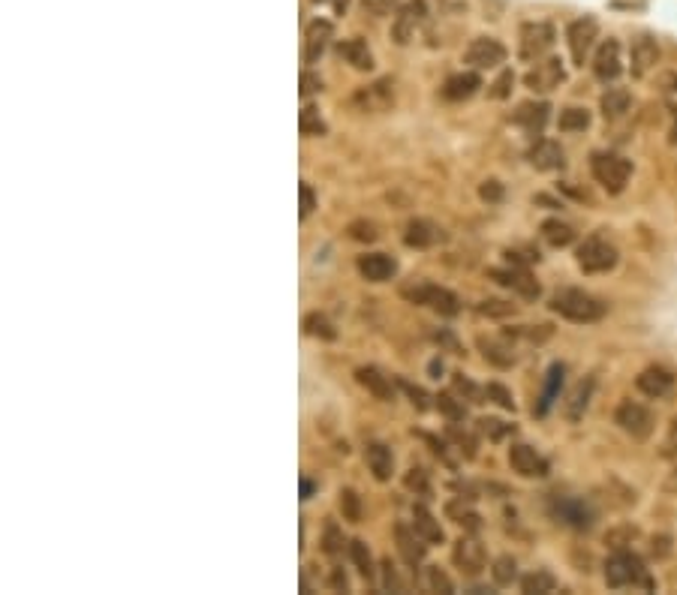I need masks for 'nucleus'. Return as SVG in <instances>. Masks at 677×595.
Segmentation results:
<instances>
[{
	"mask_svg": "<svg viewBox=\"0 0 677 595\" xmlns=\"http://www.w3.org/2000/svg\"><path fill=\"white\" fill-rule=\"evenodd\" d=\"M548 307L554 313H560L563 319L578 322V325L599 322L605 316V310H608L599 298H593V295H587L581 289H560V292H554V298H551Z\"/></svg>",
	"mask_w": 677,
	"mask_h": 595,
	"instance_id": "nucleus-1",
	"label": "nucleus"
},
{
	"mask_svg": "<svg viewBox=\"0 0 677 595\" xmlns=\"http://www.w3.org/2000/svg\"><path fill=\"white\" fill-rule=\"evenodd\" d=\"M605 583L611 589H623V586L653 589V580L647 577L644 562L635 553H629V550H617L614 556H608V562H605Z\"/></svg>",
	"mask_w": 677,
	"mask_h": 595,
	"instance_id": "nucleus-2",
	"label": "nucleus"
},
{
	"mask_svg": "<svg viewBox=\"0 0 677 595\" xmlns=\"http://www.w3.org/2000/svg\"><path fill=\"white\" fill-rule=\"evenodd\" d=\"M401 295L413 304H425V307L437 310L440 316H458L461 313L458 295L443 289V286H434V283H410V286L401 289Z\"/></svg>",
	"mask_w": 677,
	"mask_h": 595,
	"instance_id": "nucleus-3",
	"label": "nucleus"
},
{
	"mask_svg": "<svg viewBox=\"0 0 677 595\" xmlns=\"http://www.w3.org/2000/svg\"><path fill=\"white\" fill-rule=\"evenodd\" d=\"M590 169H593L596 184H602L611 196L623 193L629 184V175H632V163L617 154H593Z\"/></svg>",
	"mask_w": 677,
	"mask_h": 595,
	"instance_id": "nucleus-4",
	"label": "nucleus"
},
{
	"mask_svg": "<svg viewBox=\"0 0 677 595\" xmlns=\"http://www.w3.org/2000/svg\"><path fill=\"white\" fill-rule=\"evenodd\" d=\"M578 265L584 274H605L617 265V247L605 238H587L578 247Z\"/></svg>",
	"mask_w": 677,
	"mask_h": 595,
	"instance_id": "nucleus-5",
	"label": "nucleus"
},
{
	"mask_svg": "<svg viewBox=\"0 0 677 595\" xmlns=\"http://www.w3.org/2000/svg\"><path fill=\"white\" fill-rule=\"evenodd\" d=\"M518 55L521 61H539L557 40L554 28L548 22H527L521 25V37H518Z\"/></svg>",
	"mask_w": 677,
	"mask_h": 595,
	"instance_id": "nucleus-6",
	"label": "nucleus"
},
{
	"mask_svg": "<svg viewBox=\"0 0 677 595\" xmlns=\"http://www.w3.org/2000/svg\"><path fill=\"white\" fill-rule=\"evenodd\" d=\"M614 421H617V427H620L623 433H629L632 439H647V436L653 433V427H656L653 412H650L647 406L635 403V400H623V403L617 406V412H614Z\"/></svg>",
	"mask_w": 677,
	"mask_h": 595,
	"instance_id": "nucleus-7",
	"label": "nucleus"
},
{
	"mask_svg": "<svg viewBox=\"0 0 677 595\" xmlns=\"http://www.w3.org/2000/svg\"><path fill=\"white\" fill-rule=\"evenodd\" d=\"M596 37H599V25L596 19L584 16V19H575L569 28H566V40H569V55L578 67H584L587 55L593 52L596 46Z\"/></svg>",
	"mask_w": 677,
	"mask_h": 595,
	"instance_id": "nucleus-8",
	"label": "nucleus"
},
{
	"mask_svg": "<svg viewBox=\"0 0 677 595\" xmlns=\"http://www.w3.org/2000/svg\"><path fill=\"white\" fill-rule=\"evenodd\" d=\"M506 46L500 43V40H494V37H479V40H473L470 46H467V52H464V61L470 64V67H476V70H494V67H500L503 61H506Z\"/></svg>",
	"mask_w": 677,
	"mask_h": 595,
	"instance_id": "nucleus-9",
	"label": "nucleus"
},
{
	"mask_svg": "<svg viewBox=\"0 0 677 595\" xmlns=\"http://www.w3.org/2000/svg\"><path fill=\"white\" fill-rule=\"evenodd\" d=\"M488 277L494 280V283H500V286H506V289H512V292H518L521 298H539V283L533 280V274L524 268V265H509V268H491L488 271Z\"/></svg>",
	"mask_w": 677,
	"mask_h": 595,
	"instance_id": "nucleus-10",
	"label": "nucleus"
},
{
	"mask_svg": "<svg viewBox=\"0 0 677 595\" xmlns=\"http://www.w3.org/2000/svg\"><path fill=\"white\" fill-rule=\"evenodd\" d=\"M551 511L560 523L572 526V529H590L593 526V508L584 499H572V496H557L551 502Z\"/></svg>",
	"mask_w": 677,
	"mask_h": 595,
	"instance_id": "nucleus-11",
	"label": "nucleus"
},
{
	"mask_svg": "<svg viewBox=\"0 0 677 595\" xmlns=\"http://www.w3.org/2000/svg\"><path fill=\"white\" fill-rule=\"evenodd\" d=\"M509 466L521 478H545L548 475V460L542 454H536V448H530V445H512L509 448Z\"/></svg>",
	"mask_w": 677,
	"mask_h": 595,
	"instance_id": "nucleus-12",
	"label": "nucleus"
},
{
	"mask_svg": "<svg viewBox=\"0 0 677 595\" xmlns=\"http://www.w3.org/2000/svg\"><path fill=\"white\" fill-rule=\"evenodd\" d=\"M659 64V46L653 37H638L629 46V70L635 79H644Z\"/></svg>",
	"mask_w": 677,
	"mask_h": 595,
	"instance_id": "nucleus-13",
	"label": "nucleus"
},
{
	"mask_svg": "<svg viewBox=\"0 0 677 595\" xmlns=\"http://www.w3.org/2000/svg\"><path fill=\"white\" fill-rule=\"evenodd\" d=\"M563 79H566V73H563L560 61H557V58H548V61L536 64V67L524 76V85H527L530 91L548 94V91H554Z\"/></svg>",
	"mask_w": 677,
	"mask_h": 595,
	"instance_id": "nucleus-14",
	"label": "nucleus"
},
{
	"mask_svg": "<svg viewBox=\"0 0 677 595\" xmlns=\"http://www.w3.org/2000/svg\"><path fill=\"white\" fill-rule=\"evenodd\" d=\"M422 19H425V0H410L407 7H401L398 16H395V28H392L395 43L398 46H407L413 40V34H416V28H419Z\"/></svg>",
	"mask_w": 677,
	"mask_h": 595,
	"instance_id": "nucleus-15",
	"label": "nucleus"
},
{
	"mask_svg": "<svg viewBox=\"0 0 677 595\" xmlns=\"http://www.w3.org/2000/svg\"><path fill=\"white\" fill-rule=\"evenodd\" d=\"M620 73H623V64H620V43H617V40H605V43L596 49V58H593V76H596L599 82H614Z\"/></svg>",
	"mask_w": 677,
	"mask_h": 595,
	"instance_id": "nucleus-16",
	"label": "nucleus"
},
{
	"mask_svg": "<svg viewBox=\"0 0 677 595\" xmlns=\"http://www.w3.org/2000/svg\"><path fill=\"white\" fill-rule=\"evenodd\" d=\"M452 559H455V565H458L464 574H470V577H476V574L485 571V547H482L476 538H461V541L455 544V550H452Z\"/></svg>",
	"mask_w": 677,
	"mask_h": 595,
	"instance_id": "nucleus-17",
	"label": "nucleus"
},
{
	"mask_svg": "<svg viewBox=\"0 0 677 595\" xmlns=\"http://www.w3.org/2000/svg\"><path fill=\"white\" fill-rule=\"evenodd\" d=\"M635 385H638V391L641 394H647V397H668L671 391H674V373L671 370H665V367H647V370H641L638 373V379H635Z\"/></svg>",
	"mask_w": 677,
	"mask_h": 595,
	"instance_id": "nucleus-18",
	"label": "nucleus"
},
{
	"mask_svg": "<svg viewBox=\"0 0 677 595\" xmlns=\"http://www.w3.org/2000/svg\"><path fill=\"white\" fill-rule=\"evenodd\" d=\"M359 274L368 283H386L398 274V262L386 253H368V256H359Z\"/></svg>",
	"mask_w": 677,
	"mask_h": 595,
	"instance_id": "nucleus-19",
	"label": "nucleus"
},
{
	"mask_svg": "<svg viewBox=\"0 0 677 595\" xmlns=\"http://www.w3.org/2000/svg\"><path fill=\"white\" fill-rule=\"evenodd\" d=\"M392 85L389 82H374L371 88H362L356 97H353V103L362 109V112H386L389 106H392Z\"/></svg>",
	"mask_w": 677,
	"mask_h": 595,
	"instance_id": "nucleus-20",
	"label": "nucleus"
},
{
	"mask_svg": "<svg viewBox=\"0 0 677 595\" xmlns=\"http://www.w3.org/2000/svg\"><path fill=\"white\" fill-rule=\"evenodd\" d=\"M395 538H398V550H401L404 562L416 568V565L425 559V550H428V547L422 544L425 538L416 532V526L410 529V526H404V523H398V526H395Z\"/></svg>",
	"mask_w": 677,
	"mask_h": 595,
	"instance_id": "nucleus-21",
	"label": "nucleus"
},
{
	"mask_svg": "<svg viewBox=\"0 0 677 595\" xmlns=\"http://www.w3.org/2000/svg\"><path fill=\"white\" fill-rule=\"evenodd\" d=\"M331 34H334V28H331V22H325V19H316V22L307 25V34H304V61H307V64H313V61L325 52Z\"/></svg>",
	"mask_w": 677,
	"mask_h": 595,
	"instance_id": "nucleus-22",
	"label": "nucleus"
},
{
	"mask_svg": "<svg viewBox=\"0 0 677 595\" xmlns=\"http://www.w3.org/2000/svg\"><path fill=\"white\" fill-rule=\"evenodd\" d=\"M530 163L539 169V172H554V169H563L566 157H563V148L551 139H542L530 148Z\"/></svg>",
	"mask_w": 677,
	"mask_h": 595,
	"instance_id": "nucleus-23",
	"label": "nucleus"
},
{
	"mask_svg": "<svg viewBox=\"0 0 677 595\" xmlns=\"http://www.w3.org/2000/svg\"><path fill=\"white\" fill-rule=\"evenodd\" d=\"M365 460H368V466H371V472H374L377 481H389V478H392V472H395V457H392V448H389V445L371 442V445L365 448Z\"/></svg>",
	"mask_w": 677,
	"mask_h": 595,
	"instance_id": "nucleus-24",
	"label": "nucleus"
},
{
	"mask_svg": "<svg viewBox=\"0 0 677 595\" xmlns=\"http://www.w3.org/2000/svg\"><path fill=\"white\" fill-rule=\"evenodd\" d=\"M356 379L362 388H368L377 400H395V385L389 382V376H383L377 367H359Z\"/></svg>",
	"mask_w": 677,
	"mask_h": 595,
	"instance_id": "nucleus-25",
	"label": "nucleus"
},
{
	"mask_svg": "<svg viewBox=\"0 0 677 595\" xmlns=\"http://www.w3.org/2000/svg\"><path fill=\"white\" fill-rule=\"evenodd\" d=\"M479 88H482L479 73H458V76H452V79L443 85V97L458 103V100H470Z\"/></svg>",
	"mask_w": 677,
	"mask_h": 595,
	"instance_id": "nucleus-26",
	"label": "nucleus"
},
{
	"mask_svg": "<svg viewBox=\"0 0 677 595\" xmlns=\"http://www.w3.org/2000/svg\"><path fill=\"white\" fill-rule=\"evenodd\" d=\"M437 241H440V232H437L434 223H428V220H413V223H407V232H404V244H407V247L428 250V247H434Z\"/></svg>",
	"mask_w": 677,
	"mask_h": 595,
	"instance_id": "nucleus-27",
	"label": "nucleus"
},
{
	"mask_svg": "<svg viewBox=\"0 0 677 595\" xmlns=\"http://www.w3.org/2000/svg\"><path fill=\"white\" fill-rule=\"evenodd\" d=\"M337 55H341L347 64H353L356 70H371L374 67V55H371V49H368V43L365 40H344V43H337Z\"/></svg>",
	"mask_w": 677,
	"mask_h": 595,
	"instance_id": "nucleus-28",
	"label": "nucleus"
},
{
	"mask_svg": "<svg viewBox=\"0 0 677 595\" xmlns=\"http://www.w3.org/2000/svg\"><path fill=\"white\" fill-rule=\"evenodd\" d=\"M563 376H566V367H563V364H551V367H548V376H545V388H542V397H539L536 415H548V409H551V406H554V400L560 397Z\"/></svg>",
	"mask_w": 677,
	"mask_h": 595,
	"instance_id": "nucleus-29",
	"label": "nucleus"
},
{
	"mask_svg": "<svg viewBox=\"0 0 677 595\" xmlns=\"http://www.w3.org/2000/svg\"><path fill=\"white\" fill-rule=\"evenodd\" d=\"M413 526H416V532H419L428 544H440V541L446 538L440 520H437L425 505H416V508H413Z\"/></svg>",
	"mask_w": 677,
	"mask_h": 595,
	"instance_id": "nucleus-30",
	"label": "nucleus"
},
{
	"mask_svg": "<svg viewBox=\"0 0 677 595\" xmlns=\"http://www.w3.org/2000/svg\"><path fill=\"white\" fill-rule=\"evenodd\" d=\"M593 388H596V379H593V376H587V379H581V382L575 385V391H572L569 400H566V418H569V421H578V418L584 415V409L590 406Z\"/></svg>",
	"mask_w": 677,
	"mask_h": 595,
	"instance_id": "nucleus-31",
	"label": "nucleus"
},
{
	"mask_svg": "<svg viewBox=\"0 0 677 595\" xmlns=\"http://www.w3.org/2000/svg\"><path fill=\"white\" fill-rule=\"evenodd\" d=\"M548 103H524L518 112H515V124H521L527 133H542L545 121H548Z\"/></svg>",
	"mask_w": 677,
	"mask_h": 595,
	"instance_id": "nucleus-32",
	"label": "nucleus"
},
{
	"mask_svg": "<svg viewBox=\"0 0 677 595\" xmlns=\"http://www.w3.org/2000/svg\"><path fill=\"white\" fill-rule=\"evenodd\" d=\"M629 103H632V97H629L626 88H611L608 94H602L599 106H602L605 121H617V118H623L629 112Z\"/></svg>",
	"mask_w": 677,
	"mask_h": 595,
	"instance_id": "nucleus-33",
	"label": "nucleus"
},
{
	"mask_svg": "<svg viewBox=\"0 0 677 595\" xmlns=\"http://www.w3.org/2000/svg\"><path fill=\"white\" fill-rule=\"evenodd\" d=\"M479 349L485 355V361H491L494 367H512L515 364V349L506 346L503 340H479Z\"/></svg>",
	"mask_w": 677,
	"mask_h": 595,
	"instance_id": "nucleus-34",
	"label": "nucleus"
},
{
	"mask_svg": "<svg viewBox=\"0 0 677 595\" xmlns=\"http://www.w3.org/2000/svg\"><path fill=\"white\" fill-rule=\"evenodd\" d=\"M521 589L527 595H551V592H557V577L545 568H536L521 580Z\"/></svg>",
	"mask_w": 677,
	"mask_h": 595,
	"instance_id": "nucleus-35",
	"label": "nucleus"
},
{
	"mask_svg": "<svg viewBox=\"0 0 677 595\" xmlns=\"http://www.w3.org/2000/svg\"><path fill=\"white\" fill-rule=\"evenodd\" d=\"M542 238H545V244H551V247H569V244L575 241V232H572L569 223L545 220V223H542Z\"/></svg>",
	"mask_w": 677,
	"mask_h": 595,
	"instance_id": "nucleus-36",
	"label": "nucleus"
},
{
	"mask_svg": "<svg viewBox=\"0 0 677 595\" xmlns=\"http://www.w3.org/2000/svg\"><path fill=\"white\" fill-rule=\"evenodd\" d=\"M557 127H560L563 133H581V130L590 127V112H587V109H578V106L563 109L560 118H557Z\"/></svg>",
	"mask_w": 677,
	"mask_h": 595,
	"instance_id": "nucleus-37",
	"label": "nucleus"
},
{
	"mask_svg": "<svg viewBox=\"0 0 677 595\" xmlns=\"http://www.w3.org/2000/svg\"><path fill=\"white\" fill-rule=\"evenodd\" d=\"M304 334L319 337V340H334V337H337L334 325H331L322 313H307V316H304Z\"/></svg>",
	"mask_w": 677,
	"mask_h": 595,
	"instance_id": "nucleus-38",
	"label": "nucleus"
},
{
	"mask_svg": "<svg viewBox=\"0 0 677 595\" xmlns=\"http://www.w3.org/2000/svg\"><path fill=\"white\" fill-rule=\"evenodd\" d=\"M350 556H353V562H356L359 574H362L365 580H374V559H371V550H368V544L356 538V541L350 544Z\"/></svg>",
	"mask_w": 677,
	"mask_h": 595,
	"instance_id": "nucleus-39",
	"label": "nucleus"
},
{
	"mask_svg": "<svg viewBox=\"0 0 677 595\" xmlns=\"http://www.w3.org/2000/svg\"><path fill=\"white\" fill-rule=\"evenodd\" d=\"M298 130H301V136H325V121L319 118V112L313 106H304L298 115Z\"/></svg>",
	"mask_w": 677,
	"mask_h": 595,
	"instance_id": "nucleus-40",
	"label": "nucleus"
},
{
	"mask_svg": "<svg viewBox=\"0 0 677 595\" xmlns=\"http://www.w3.org/2000/svg\"><path fill=\"white\" fill-rule=\"evenodd\" d=\"M446 511H449V517H455V523H461L467 532H479V529H482V517H479L476 511H470L467 505L461 508L458 502H449Z\"/></svg>",
	"mask_w": 677,
	"mask_h": 595,
	"instance_id": "nucleus-41",
	"label": "nucleus"
},
{
	"mask_svg": "<svg viewBox=\"0 0 677 595\" xmlns=\"http://www.w3.org/2000/svg\"><path fill=\"white\" fill-rule=\"evenodd\" d=\"M479 430H482L491 442H500V439H506V436L515 433V424H506V421H500V418H479Z\"/></svg>",
	"mask_w": 677,
	"mask_h": 595,
	"instance_id": "nucleus-42",
	"label": "nucleus"
},
{
	"mask_svg": "<svg viewBox=\"0 0 677 595\" xmlns=\"http://www.w3.org/2000/svg\"><path fill=\"white\" fill-rule=\"evenodd\" d=\"M491 574H494V580H497L500 586H509V583L518 577V562H515L512 556H500V559L494 562Z\"/></svg>",
	"mask_w": 677,
	"mask_h": 595,
	"instance_id": "nucleus-43",
	"label": "nucleus"
},
{
	"mask_svg": "<svg viewBox=\"0 0 677 595\" xmlns=\"http://www.w3.org/2000/svg\"><path fill=\"white\" fill-rule=\"evenodd\" d=\"M476 313H479V316H491V319H503V316H512V313H515V304L488 298V301H479V304H476Z\"/></svg>",
	"mask_w": 677,
	"mask_h": 595,
	"instance_id": "nucleus-44",
	"label": "nucleus"
},
{
	"mask_svg": "<svg viewBox=\"0 0 677 595\" xmlns=\"http://www.w3.org/2000/svg\"><path fill=\"white\" fill-rule=\"evenodd\" d=\"M341 511H344V520H350V523L362 520V499L356 490H341Z\"/></svg>",
	"mask_w": 677,
	"mask_h": 595,
	"instance_id": "nucleus-45",
	"label": "nucleus"
},
{
	"mask_svg": "<svg viewBox=\"0 0 677 595\" xmlns=\"http://www.w3.org/2000/svg\"><path fill=\"white\" fill-rule=\"evenodd\" d=\"M452 385H455V394L464 397L467 403H482V391H479L464 373H455V376H452Z\"/></svg>",
	"mask_w": 677,
	"mask_h": 595,
	"instance_id": "nucleus-46",
	"label": "nucleus"
},
{
	"mask_svg": "<svg viewBox=\"0 0 677 595\" xmlns=\"http://www.w3.org/2000/svg\"><path fill=\"white\" fill-rule=\"evenodd\" d=\"M485 397H488L491 403H497L500 409H509V412H515V400H512V391H509L506 385H500V382H491V385L485 388Z\"/></svg>",
	"mask_w": 677,
	"mask_h": 595,
	"instance_id": "nucleus-47",
	"label": "nucleus"
},
{
	"mask_svg": "<svg viewBox=\"0 0 677 595\" xmlns=\"http://www.w3.org/2000/svg\"><path fill=\"white\" fill-rule=\"evenodd\" d=\"M434 400H437V409H440L449 421H464L467 409H464V403H458L452 394H440V397H434Z\"/></svg>",
	"mask_w": 677,
	"mask_h": 595,
	"instance_id": "nucleus-48",
	"label": "nucleus"
},
{
	"mask_svg": "<svg viewBox=\"0 0 677 595\" xmlns=\"http://www.w3.org/2000/svg\"><path fill=\"white\" fill-rule=\"evenodd\" d=\"M398 388H401V391H404V394L410 397V403H413V406H416L419 412H425V409L431 406V403H428V394H425V391H422L419 385H413L410 379H404V376H401V379H398Z\"/></svg>",
	"mask_w": 677,
	"mask_h": 595,
	"instance_id": "nucleus-49",
	"label": "nucleus"
},
{
	"mask_svg": "<svg viewBox=\"0 0 677 595\" xmlns=\"http://www.w3.org/2000/svg\"><path fill=\"white\" fill-rule=\"evenodd\" d=\"M428 583H431L434 592H443V595H452L455 592V583L449 580V574L440 565H431L428 568Z\"/></svg>",
	"mask_w": 677,
	"mask_h": 595,
	"instance_id": "nucleus-50",
	"label": "nucleus"
},
{
	"mask_svg": "<svg viewBox=\"0 0 677 595\" xmlns=\"http://www.w3.org/2000/svg\"><path fill=\"white\" fill-rule=\"evenodd\" d=\"M322 550L328 553V556H337L344 550V535H341V529H337L334 523H328L325 526V535H322Z\"/></svg>",
	"mask_w": 677,
	"mask_h": 595,
	"instance_id": "nucleus-51",
	"label": "nucleus"
},
{
	"mask_svg": "<svg viewBox=\"0 0 677 595\" xmlns=\"http://www.w3.org/2000/svg\"><path fill=\"white\" fill-rule=\"evenodd\" d=\"M350 238H353V241H365V244H371V241H377V238H380V232H377V226H374V223H368V220H356V223H350Z\"/></svg>",
	"mask_w": 677,
	"mask_h": 595,
	"instance_id": "nucleus-52",
	"label": "nucleus"
},
{
	"mask_svg": "<svg viewBox=\"0 0 677 595\" xmlns=\"http://www.w3.org/2000/svg\"><path fill=\"white\" fill-rule=\"evenodd\" d=\"M404 484H407L413 493H419V496H428V493H431V481H428V472H425V469H410L407 478H404Z\"/></svg>",
	"mask_w": 677,
	"mask_h": 595,
	"instance_id": "nucleus-53",
	"label": "nucleus"
},
{
	"mask_svg": "<svg viewBox=\"0 0 677 595\" xmlns=\"http://www.w3.org/2000/svg\"><path fill=\"white\" fill-rule=\"evenodd\" d=\"M662 103L668 106V112L677 115V76L674 73L662 76Z\"/></svg>",
	"mask_w": 677,
	"mask_h": 595,
	"instance_id": "nucleus-54",
	"label": "nucleus"
},
{
	"mask_svg": "<svg viewBox=\"0 0 677 595\" xmlns=\"http://www.w3.org/2000/svg\"><path fill=\"white\" fill-rule=\"evenodd\" d=\"M298 199H301V205H298V217H301V220H307V217L313 214V208H316V193L310 190V184H301V187H298Z\"/></svg>",
	"mask_w": 677,
	"mask_h": 595,
	"instance_id": "nucleus-55",
	"label": "nucleus"
},
{
	"mask_svg": "<svg viewBox=\"0 0 677 595\" xmlns=\"http://www.w3.org/2000/svg\"><path fill=\"white\" fill-rule=\"evenodd\" d=\"M316 91H322V79L313 76L310 70H304L301 79H298V94H301V97H313Z\"/></svg>",
	"mask_w": 677,
	"mask_h": 595,
	"instance_id": "nucleus-56",
	"label": "nucleus"
},
{
	"mask_svg": "<svg viewBox=\"0 0 677 595\" xmlns=\"http://www.w3.org/2000/svg\"><path fill=\"white\" fill-rule=\"evenodd\" d=\"M512 85H515V76H512V70H506V73L491 85V97H494V100H506V97L512 94Z\"/></svg>",
	"mask_w": 677,
	"mask_h": 595,
	"instance_id": "nucleus-57",
	"label": "nucleus"
},
{
	"mask_svg": "<svg viewBox=\"0 0 677 595\" xmlns=\"http://www.w3.org/2000/svg\"><path fill=\"white\" fill-rule=\"evenodd\" d=\"M449 436L461 445V451L467 454V460H473V457H476V442H473V436H470V433H464V430H458V427L452 424V427H449Z\"/></svg>",
	"mask_w": 677,
	"mask_h": 595,
	"instance_id": "nucleus-58",
	"label": "nucleus"
},
{
	"mask_svg": "<svg viewBox=\"0 0 677 595\" xmlns=\"http://www.w3.org/2000/svg\"><path fill=\"white\" fill-rule=\"evenodd\" d=\"M479 196H482L485 202H500V199H503V184H500V181H485V184L479 187Z\"/></svg>",
	"mask_w": 677,
	"mask_h": 595,
	"instance_id": "nucleus-59",
	"label": "nucleus"
},
{
	"mask_svg": "<svg viewBox=\"0 0 677 595\" xmlns=\"http://www.w3.org/2000/svg\"><path fill=\"white\" fill-rule=\"evenodd\" d=\"M383 577H386V586H389L392 592H401V589H404V583L398 580V574H395V568H392V562H389V559L383 562Z\"/></svg>",
	"mask_w": 677,
	"mask_h": 595,
	"instance_id": "nucleus-60",
	"label": "nucleus"
},
{
	"mask_svg": "<svg viewBox=\"0 0 677 595\" xmlns=\"http://www.w3.org/2000/svg\"><path fill=\"white\" fill-rule=\"evenodd\" d=\"M629 535H635V529L623 526V529H617V532H608V538H605V541H608L611 547H623V541H626Z\"/></svg>",
	"mask_w": 677,
	"mask_h": 595,
	"instance_id": "nucleus-61",
	"label": "nucleus"
},
{
	"mask_svg": "<svg viewBox=\"0 0 677 595\" xmlns=\"http://www.w3.org/2000/svg\"><path fill=\"white\" fill-rule=\"evenodd\" d=\"M331 586H334V589H341V592L350 589V580H347V574H344L341 568H337V571L331 574Z\"/></svg>",
	"mask_w": 677,
	"mask_h": 595,
	"instance_id": "nucleus-62",
	"label": "nucleus"
},
{
	"mask_svg": "<svg viewBox=\"0 0 677 595\" xmlns=\"http://www.w3.org/2000/svg\"><path fill=\"white\" fill-rule=\"evenodd\" d=\"M668 538H653V556H668Z\"/></svg>",
	"mask_w": 677,
	"mask_h": 595,
	"instance_id": "nucleus-63",
	"label": "nucleus"
},
{
	"mask_svg": "<svg viewBox=\"0 0 677 595\" xmlns=\"http://www.w3.org/2000/svg\"><path fill=\"white\" fill-rule=\"evenodd\" d=\"M313 490H316V484H313L310 478H301V499H310Z\"/></svg>",
	"mask_w": 677,
	"mask_h": 595,
	"instance_id": "nucleus-64",
	"label": "nucleus"
}]
</instances>
